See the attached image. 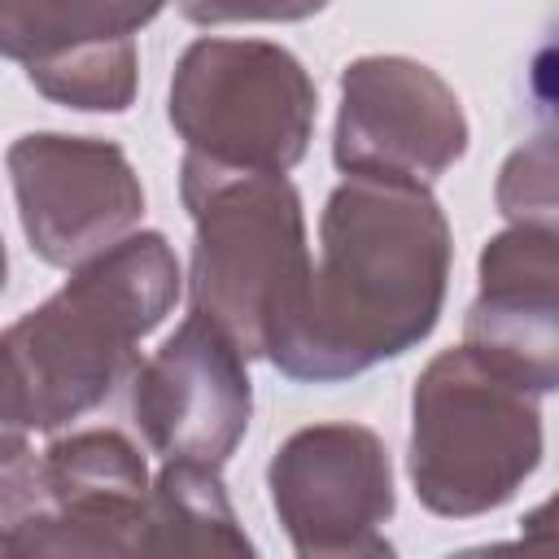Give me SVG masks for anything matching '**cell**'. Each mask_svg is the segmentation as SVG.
<instances>
[{"label": "cell", "instance_id": "16", "mask_svg": "<svg viewBox=\"0 0 559 559\" xmlns=\"http://www.w3.org/2000/svg\"><path fill=\"white\" fill-rule=\"evenodd\" d=\"M528 100H533L537 118H546L550 127H559V31L533 52V66H528Z\"/></svg>", "mask_w": 559, "mask_h": 559}, {"label": "cell", "instance_id": "5", "mask_svg": "<svg viewBox=\"0 0 559 559\" xmlns=\"http://www.w3.org/2000/svg\"><path fill=\"white\" fill-rule=\"evenodd\" d=\"M153 480L140 450L109 428L70 432L44 454L4 432L0 555H144Z\"/></svg>", "mask_w": 559, "mask_h": 559}, {"label": "cell", "instance_id": "7", "mask_svg": "<svg viewBox=\"0 0 559 559\" xmlns=\"http://www.w3.org/2000/svg\"><path fill=\"white\" fill-rule=\"evenodd\" d=\"M275 515L301 559L389 555L393 472L384 441L362 424L293 432L266 467Z\"/></svg>", "mask_w": 559, "mask_h": 559}, {"label": "cell", "instance_id": "2", "mask_svg": "<svg viewBox=\"0 0 559 559\" xmlns=\"http://www.w3.org/2000/svg\"><path fill=\"white\" fill-rule=\"evenodd\" d=\"M175 297L179 262L157 231H131L79 262L61 293L4 332V432H52L105 402Z\"/></svg>", "mask_w": 559, "mask_h": 559}, {"label": "cell", "instance_id": "12", "mask_svg": "<svg viewBox=\"0 0 559 559\" xmlns=\"http://www.w3.org/2000/svg\"><path fill=\"white\" fill-rule=\"evenodd\" d=\"M476 275L463 345L533 393L559 389V231L515 223L480 249Z\"/></svg>", "mask_w": 559, "mask_h": 559}, {"label": "cell", "instance_id": "13", "mask_svg": "<svg viewBox=\"0 0 559 559\" xmlns=\"http://www.w3.org/2000/svg\"><path fill=\"white\" fill-rule=\"evenodd\" d=\"M249 537L236 528L218 467L166 463L148 502L144 555H249Z\"/></svg>", "mask_w": 559, "mask_h": 559}, {"label": "cell", "instance_id": "11", "mask_svg": "<svg viewBox=\"0 0 559 559\" xmlns=\"http://www.w3.org/2000/svg\"><path fill=\"white\" fill-rule=\"evenodd\" d=\"M166 0H0L4 57L57 105L127 109L135 96V31Z\"/></svg>", "mask_w": 559, "mask_h": 559}, {"label": "cell", "instance_id": "1", "mask_svg": "<svg viewBox=\"0 0 559 559\" xmlns=\"http://www.w3.org/2000/svg\"><path fill=\"white\" fill-rule=\"evenodd\" d=\"M310 297L271 362L288 380H345L419 345L450 280V223L428 183L345 175L323 205Z\"/></svg>", "mask_w": 559, "mask_h": 559}, {"label": "cell", "instance_id": "17", "mask_svg": "<svg viewBox=\"0 0 559 559\" xmlns=\"http://www.w3.org/2000/svg\"><path fill=\"white\" fill-rule=\"evenodd\" d=\"M520 546H528V550H559V493L524 515Z\"/></svg>", "mask_w": 559, "mask_h": 559}, {"label": "cell", "instance_id": "3", "mask_svg": "<svg viewBox=\"0 0 559 559\" xmlns=\"http://www.w3.org/2000/svg\"><path fill=\"white\" fill-rule=\"evenodd\" d=\"M179 192L197 227L192 310L210 314L249 358H271L314 280L297 188L271 170H240L188 153Z\"/></svg>", "mask_w": 559, "mask_h": 559}, {"label": "cell", "instance_id": "14", "mask_svg": "<svg viewBox=\"0 0 559 559\" xmlns=\"http://www.w3.org/2000/svg\"><path fill=\"white\" fill-rule=\"evenodd\" d=\"M498 210L520 227L559 231V127L520 144L498 170Z\"/></svg>", "mask_w": 559, "mask_h": 559}, {"label": "cell", "instance_id": "6", "mask_svg": "<svg viewBox=\"0 0 559 559\" xmlns=\"http://www.w3.org/2000/svg\"><path fill=\"white\" fill-rule=\"evenodd\" d=\"M314 83L293 52L262 39H197L170 79V122L188 153L284 175L314 131Z\"/></svg>", "mask_w": 559, "mask_h": 559}, {"label": "cell", "instance_id": "4", "mask_svg": "<svg viewBox=\"0 0 559 559\" xmlns=\"http://www.w3.org/2000/svg\"><path fill=\"white\" fill-rule=\"evenodd\" d=\"M542 459L533 389L480 362L467 345L437 354L411 402V480L437 515L502 507Z\"/></svg>", "mask_w": 559, "mask_h": 559}, {"label": "cell", "instance_id": "10", "mask_svg": "<svg viewBox=\"0 0 559 559\" xmlns=\"http://www.w3.org/2000/svg\"><path fill=\"white\" fill-rule=\"evenodd\" d=\"M245 349L201 310H192L166 345L135 367L131 411L144 441L166 463L223 467L249 428Z\"/></svg>", "mask_w": 559, "mask_h": 559}, {"label": "cell", "instance_id": "8", "mask_svg": "<svg viewBox=\"0 0 559 559\" xmlns=\"http://www.w3.org/2000/svg\"><path fill=\"white\" fill-rule=\"evenodd\" d=\"M9 179L31 249L52 266H79L131 236L144 188L127 153L87 135H22L9 148Z\"/></svg>", "mask_w": 559, "mask_h": 559}, {"label": "cell", "instance_id": "15", "mask_svg": "<svg viewBox=\"0 0 559 559\" xmlns=\"http://www.w3.org/2000/svg\"><path fill=\"white\" fill-rule=\"evenodd\" d=\"M328 0H179V13L197 26L223 22H301Z\"/></svg>", "mask_w": 559, "mask_h": 559}, {"label": "cell", "instance_id": "9", "mask_svg": "<svg viewBox=\"0 0 559 559\" xmlns=\"http://www.w3.org/2000/svg\"><path fill=\"white\" fill-rule=\"evenodd\" d=\"M467 148L454 87L411 57H362L341 74L332 157L345 175L432 183Z\"/></svg>", "mask_w": 559, "mask_h": 559}]
</instances>
